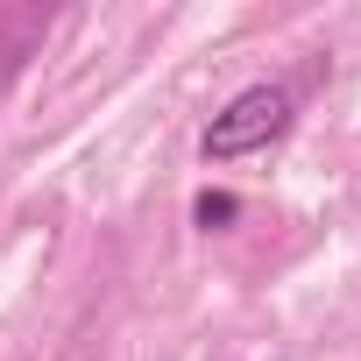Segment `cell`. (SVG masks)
<instances>
[{
	"instance_id": "7a4b0ae2",
	"label": "cell",
	"mask_w": 361,
	"mask_h": 361,
	"mask_svg": "<svg viewBox=\"0 0 361 361\" xmlns=\"http://www.w3.org/2000/svg\"><path fill=\"white\" fill-rule=\"evenodd\" d=\"M192 220H199L206 234H220V227H234V220H241V199H234V192H199Z\"/></svg>"
},
{
	"instance_id": "6da1fadb",
	"label": "cell",
	"mask_w": 361,
	"mask_h": 361,
	"mask_svg": "<svg viewBox=\"0 0 361 361\" xmlns=\"http://www.w3.org/2000/svg\"><path fill=\"white\" fill-rule=\"evenodd\" d=\"M290 85H248V92H234L220 114H213V128H206V163H234V156H255V149H269L283 128H290Z\"/></svg>"
},
{
	"instance_id": "3957f363",
	"label": "cell",
	"mask_w": 361,
	"mask_h": 361,
	"mask_svg": "<svg viewBox=\"0 0 361 361\" xmlns=\"http://www.w3.org/2000/svg\"><path fill=\"white\" fill-rule=\"evenodd\" d=\"M22 57H29V43H8V50H0V99H8V85L22 78Z\"/></svg>"
}]
</instances>
